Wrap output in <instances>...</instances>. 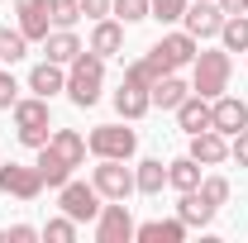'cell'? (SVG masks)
<instances>
[{
    "instance_id": "obj_9",
    "label": "cell",
    "mask_w": 248,
    "mask_h": 243,
    "mask_svg": "<svg viewBox=\"0 0 248 243\" xmlns=\"http://www.w3.org/2000/svg\"><path fill=\"white\" fill-rule=\"evenodd\" d=\"M134 239V219H129V205L115 200V205H100L95 214V243H129Z\"/></svg>"
},
{
    "instance_id": "obj_12",
    "label": "cell",
    "mask_w": 248,
    "mask_h": 243,
    "mask_svg": "<svg viewBox=\"0 0 248 243\" xmlns=\"http://www.w3.org/2000/svg\"><path fill=\"white\" fill-rule=\"evenodd\" d=\"M15 15H19V33L29 43H43L53 33V19H48V0H15Z\"/></svg>"
},
{
    "instance_id": "obj_34",
    "label": "cell",
    "mask_w": 248,
    "mask_h": 243,
    "mask_svg": "<svg viewBox=\"0 0 248 243\" xmlns=\"http://www.w3.org/2000/svg\"><path fill=\"white\" fill-rule=\"evenodd\" d=\"M15 100H19V81L0 67V110H15Z\"/></svg>"
},
{
    "instance_id": "obj_33",
    "label": "cell",
    "mask_w": 248,
    "mask_h": 243,
    "mask_svg": "<svg viewBox=\"0 0 248 243\" xmlns=\"http://www.w3.org/2000/svg\"><path fill=\"white\" fill-rule=\"evenodd\" d=\"M110 10L120 15L124 24H139V19H148V0H110Z\"/></svg>"
},
{
    "instance_id": "obj_22",
    "label": "cell",
    "mask_w": 248,
    "mask_h": 243,
    "mask_svg": "<svg viewBox=\"0 0 248 243\" xmlns=\"http://www.w3.org/2000/svg\"><path fill=\"white\" fill-rule=\"evenodd\" d=\"M186 95H191V86H186L177 72H162V76L153 81V105H162V110H177Z\"/></svg>"
},
{
    "instance_id": "obj_7",
    "label": "cell",
    "mask_w": 248,
    "mask_h": 243,
    "mask_svg": "<svg viewBox=\"0 0 248 243\" xmlns=\"http://www.w3.org/2000/svg\"><path fill=\"white\" fill-rule=\"evenodd\" d=\"M0 191L15 200H38L43 177H38V167H24V162H0Z\"/></svg>"
},
{
    "instance_id": "obj_8",
    "label": "cell",
    "mask_w": 248,
    "mask_h": 243,
    "mask_svg": "<svg viewBox=\"0 0 248 243\" xmlns=\"http://www.w3.org/2000/svg\"><path fill=\"white\" fill-rule=\"evenodd\" d=\"M91 186L105 196V200H124V196L134 191V172L124 167L120 157H100V167L91 172Z\"/></svg>"
},
{
    "instance_id": "obj_25",
    "label": "cell",
    "mask_w": 248,
    "mask_h": 243,
    "mask_svg": "<svg viewBox=\"0 0 248 243\" xmlns=\"http://www.w3.org/2000/svg\"><path fill=\"white\" fill-rule=\"evenodd\" d=\"M162 186H167V167H162L157 157H143L139 172H134V191H143V196H162Z\"/></svg>"
},
{
    "instance_id": "obj_4",
    "label": "cell",
    "mask_w": 248,
    "mask_h": 243,
    "mask_svg": "<svg viewBox=\"0 0 248 243\" xmlns=\"http://www.w3.org/2000/svg\"><path fill=\"white\" fill-rule=\"evenodd\" d=\"M201 53V38H191V33H162L153 48H148V58L157 62V72H177V67H191Z\"/></svg>"
},
{
    "instance_id": "obj_28",
    "label": "cell",
    "mask_w": 248,
    "mask_h": 243,
    "mask_svg": "<svg viewBox=\"0 0 248 243\" xmlns=\"http://www.w3.org/2000/svg\"><path fill=\"white\" fill-rule=\"evenodd\" d=\"M24 53H29V38H24V33H19V29H0V62L15 67Z\"/></svg>"
},
{
    "instance_id": "obj_17",
    "label": "cell",
    "mask_w": 248,
    "mask_h": 243,
    "mask_svg": "<svg viewBox=\"0 0 248 243\" xmlns=\"http://www.w3.org/2000/svg\"><path fill=\"white\" fill-rule=\"evenodd\" d=\"M177 219H182L186 229H205V224L215 219V205H210L201 191H182V200H177Z\"/></svg>"
},
{
    "instance_id": "obj_31",
    "label": "cell",
    "mask_w": 248,
    "mask_h": 243,
    "mask_svg": "<svg viewBox=\"0 0 248 243\" xmlns=\"http://www.w3.org/2000/svg\"><path fill=\"white\" fill-rule=\"evenodd\" d=\"M186 15V0H148V19H162V24H177Z\"/></svg>"
},
{
    "instance_id": "obj_24",
    "label": "cell",
    "mask_w": 248,
    "mask_h": 243,
    "mask_svg": "<svg viewBox=\"0 0 248 243\" xmlns=\"http://www.w3.org/2000/svg\"><path fill=\"white\" fill-rule=\"evenodd\" d=\"M167 186L172 191H196L201 186V162L186 152V157H177V162H167Z\"/></svg>"
},
{
    "instance_id": "obj_6",
    "label": "cell",
    "mask_w": 248,
    "mask_h": 243,
    "mask_svg": "<svg viewBox=\"0 0 248 243\" xmlns=\"http://www.w3.org/2000/svg\"><path fill=\"white\" fill-rule=\"evenodd\" d=\"M100 191L95 186H86V182H67V186H58V205H62V214H72L77 224H91L95 214H100Z\"/></svg>"
},
{
    "instance_id": "obj_32",
    "label": "cell",
    "mask_w": 248,
    "mask_h": 243,
    "mask_svg": "<svg viewBox=\"0 0 248 243\" xmlns=\"http://www.w3.org/2000/svg\"><path fill=\"white\" fill-rule=\"evenodd\" d=\"M196 191H201V196H205L215 210L229 200V182H224V177H201V186H196Z\"/></svg>"
},
{
    "instance_id": "obj_21",
    "label": "cell",
    "mask_w": 248,
    "mask_h": 243,
    "mask_svg": "<svg viewBox=\"0 0 248 243\" xmlns=\"http://www.w3.org/2000/svg\"><path fill=\"white\" fill-rule=\"evenodd\" d=\"M29 91L33 95H43V100H53L58 91H67V76H62V67L58 62H38L29 72Z\"/></svg>"
},
{
    "instance_id": "obj_26",
    "label": "cell",
    "mask_w": 248,
    "mask_h": 243,
    "mask_svg": "<svg viewBox=\"0 0 248 243\" xmlns=\"http://www.w3.org/2000/svg\"><path fill=\"white\" fill-rule=\"evenodd\" d=\"M219 43H224V53H248V15H224Z\"/></svg>"
},
{
    "instance_id": "obj_37",
    "label": "cell",
    "mask_w": 248,
    "mask_h": 243,
    "mask_svg": "<svg viewBox=\"0 0 248 243\" xmlns=\"http://www.w3.org/2000/svg\"><path fill=\"white\" fill-rule=\"evenodd\" d=\"M81 15L86 19H105L110 15V0H81Z\"/></svg>"
},
{
    "instance_id": "obj_39",
    "label": "cell",
    "mask_w": 248,
    "mask_h": 243,
    "mask_svg": "<svg viewBox=\"0 0 248 243\" xmlns=\"http://www.w3.org/2000/svg\"><path fill=\"white\" fill-rule=\"evenodd\" d=\"M0 243H10V234H5V229H0Z\"/></svg>"
},
{
    "instance_id": "obj_13",
    "label": "cell",
    "mask_w": 248,
    "mask_h": 243,
    "mask_svg": "<svg viewBox=\"0 0 248 243\" xmlns=\"http://www.w3.org/2000/svg\"><path fill=\"white\" fill-rule=\"evenodd\" d=\"M191 157L201 167H219V162H229V138L219 129H201V134H191Z\"/></svg>"
},
{
    "instance_id": "obj_36",
    "label": "cell",
    "mask_w": 248,
    "mask_h": 243,
    "mask_svg": "<svg viewBox=\"0 0 248 243\" xmlns=\"http://www.w3.org/2000/svg\"><path fill=\"white\" fill-rule=\"evenodd\" d=\"M5 234H10V243H33V239H43L33 224H15V229H5Z\"/></svg>"
},
{
    "instance_id": "obj_1",
    "label": "cell",
    "mask_w": 248,
    "mask_h": 243,
    "mask_svg": "<svg viewBox=\"0 0 248 243\" xmlns=\"http://www.w3.org/2000/svg\"><path fill=\"white\" fill-rule=\"evenodd\" d=\"M100 86H105V58H95L91 48H86L81 58L72 62V72H67V100L77 110H91L95 100H100Z\"/></svg>"
},
{
    "instance_id": "obj_30",
    "label": "cell",
    "mask_w": 248,
    "mask_h": 243,
    "mask_svg": "<svg viewBox=\"0 0 248 243\" xmlns=\"http://www.w3.org/2000/svg\"><path fill=\"white\" fill-rule=\"evenodd\" d=\"M124 76L153 91V81H157V76H162V72H157V62H153V58H139V62H129V67H124Z\"/></svg>"
},
{
    "instance_id": "obj_29",
    "label": "cell",
    "mask_w": 248,
    "mask_h": 243,
    "mask_svg": "<svg viewBox=\"0 0 248 243\" xmlns=\"http://www.w3.org/2000/svg\"><path fill=\"white\" fill-rule=\"evenodd\" d=\"M38 234H43L48 243H77V219H72V214H62V219H48Z\"/></svg>"
},
{
    "instance_id": "obj_3",
    "label": "cell",
    "mask_w": 248,
    "mask_h": 243,
    "mask_svg": "<svg viewBox=\"0 0 248 243\" xmlns=\"http://www.w3.org/2000/svg\"><path fill=\"white\" fill-rule=\"evenodd\" d=\"M53 115H48V100L43 95H29V100H15V134L24 148H43L53 134Z\"/></svg>"
},
{
    "instance_id": "obj_35",
    "label": "cell",
    "mask_w": 248,
    "mask_h": 243,
    "mask_svg": "<svg viewBox=\"0 0 248 243\" xmlns=\"http://www.w3.org/2000/svg\"><path fill=\"white\" fill-rule=\"evenodd\" d=\"M229 157H234L239 167H248V129H244V134H234V138H229Z\"/></svg>"
},
{
    "instance_id": "obj_11",
    "label": "cell",
    "mask_w": 248,
    "mask_h": 243,
    "mask_svg": "<svg viewBox=\"0 0 248 243\" xmlns=\"http://www.w3.org/2000/svg\"><path fill=\"white\" fill-rule=\"evenodd\" d=\"M182 19H186V33H191V38H219V24H224V10H219L215 0H191Z\"/></svg>"
},
{
    "instance_id": "obj_27",
    "label": "cell",
    "mask_w": 248,
    "mask_h": 243,
    "mask_svg": "<svg viewBox=\"0 0 248 243\" xmlns=\"http://www.w3.org/2000/svg\"><path fill=\"white\" fill-rule=\"evenodd\" d=\"M48 19L53 29H72L81 19V0H48Z\"/></svg>"
},
{
    "instance_id": "obj_16",
    "label": "cell",
    "mask_w": 248,
    "mask_h": 243,
    "mask_svg": "<svg viewBox=\"0 0 248 243\" xmlns=\"http://www.w3.org/2000/svg\"><path fill=\"white\" fill-rule=\"evenodd\" d=\"M43 53H48V62H58V67H72L86 48H81V38H77L72 29H53L48 38H43Z\"/></svg>"
},
{
    "instance_id": "obj_5",
    "label": "cell",
    "mask_w": 248,
    "mask_h": 243,
    "mask_svg": "<svg viewBox=\"0 0 248 243\" xmlns=\"http://www.w3.org/2000/svg\"><path fill=\"white\" fill-rule=\"evenodd\" d=\"M86 148H91L95 157H120V162H129L134 148H139V134L124 129V124H95L91 138H86Z\"/></svg>"
},
{
    "instance_id": "obj_2",
    "label": "cell",
    "mask_w": 248,
    "mask_h": 243,
    "mask_svg": "<svg viewBox=\"0 0 248 243\" xmlns=\"http://www.w3.org/2000/svg\"><path fill=\"white\" fill-rule=\"evenodd\" d=\"M229 72H234V62H229L224 48H215V53H196V62H191V91L205 95V100H215V95L229 91Z\"/></svg>"
},
{
    "instance_id": "obj_10",
    "label": "cell",
    "mask_w": 248,
    "mask_h": 243,
    "mask_svg": "<svg viewBox=\"0 0 248 243\" xmlns=\"http://www.w3.org/2000/svg\"><path fill=\"white\" fill-rule=\"evenodd\" d=\"M210 129H219L224 138L244 134L248 129V105L239 95H215V100H210Z\"/></svg>"
},
{
    "instance_id": "obj_38",
    "label": "cell",
    "mask_w": 248,
    "mask_h": 243,
    "mask_svg": "<svg viewBox=\"0 0 248 243\" xmlns=\"http://www.w3.org/2000/svg\"><path fill=\"white\" fill-rule=\"evenodd\" d=\"M224 15H248V0H215Z\"/></svg>"
},
{
    "instance_id": "obj_15",
    "label": "cell",
    "mask_w": 248,
    "mask_h": 243,
    "mask_svg": "<svg viewBox=\"0 0 248 243\" xmlns=\"http://www.w3.org/2000/svg\"><path fill=\"white\" fill-rule=\"evenodd\" d=\"M33 167H38V177H43V186H48V191L67 186V182H72V172H77V167H72V162H67L62 152H53L48 143L38 148V162H33Z\"/></svg>"
},
{
    "instance_id": "obj_18",
    "label": "cell",
    "mask_w": 248,
    "mask_h": 243,
    "mask_svg": "<svg viewBox=\"0 0 248 243\" xmlns=\"http://www.w3.org/2000/svg\"><path fill=\"white\" fill-rule=\"evenodd\" d=\"M86 48H91L95 58H115V53L124 48V24H120V19H95Z\"/></svg>"
},
{
    "instance_id": "obj_23",
    "label": "cell",
    "mask_w": 248,
    "mask_h": 243,
    "mask_svg": "<svg viewBox=\"0 0 248 243\" xmlns=\"http://www.w3.org/2000/svg\"><path fill=\"white\" fill-rule=\"evenodd\" d=\"M48 148H53V152H62V157H67L72 167H81V162H86V138H81L77 129H53Z\"/></svg>"
},
{
    "instance_id": "obj_20",
    "label": "cell",
    "mask_w": 248,
    "mask_h": 243,
    "mask_svg": "<svg viewBox=\"0 0 248 243\" xmlns=\"http://www.w3.org/2000/svg\"><path fill=\"white\" fill-rule=\"evenodd\" d=\"M177 124H182L186 134H201V129H210V100L191 91L182 105H177Z\"/></svg>"
},
{
    "instance_id": "obj_14",
    "label": "cell",
    "mask_w": 248,
    "mask_h": 243,
    "mask_svg": "<svg viewBox=\"0 0 248 243\" xmlns=\"http://www.w3.org/2000/svg\"><path fill=\"white\" fill-rule=\"evenodd\" d=\"M115 110H120V120H143V115L153 110V91L124 76V86L115 91Z\"/></svg>"
},
{
    "instance_id": "obj_19",
    "label": "cell",
    "mask_w": 248,
    "mask_h": 243,
    "mask_svg": "<svg viewBox=\"0 0 248 243\" xmlns=\"http://www.w3.org/2000/svg\"><path fill=\"white\" fill-rule=\"evenodd\" d=\"M134 239L139 243H182L186 224L182 219H148V224H134Z\"/></svg>"
}]
</instances>
